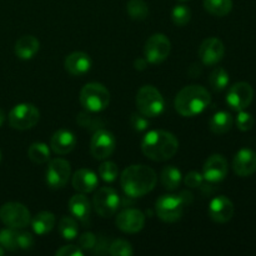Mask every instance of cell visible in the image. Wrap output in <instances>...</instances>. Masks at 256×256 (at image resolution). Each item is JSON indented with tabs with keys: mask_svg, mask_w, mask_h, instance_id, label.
I'll use <instances>...</instances> for the list:
<instances>
[{
	"mask_svg": "<svg viewBox=\"0 0 256 256\" xmlns=\"http://www.w3.org/2000/svg\"><path fill=\"white\" fill-rule=\"evenodd\" d=\"M69 210L72 216L79 219L82 224H86L89 222L92 206H90L89 199L82 192L72 196V199L69 200Z\"/></svg>",
	"mask_w": 256,
	"mask_h": 256,
	"instance_id": "obj_22",
	"label": "cell"
},
{
	"mask_svg": "<svg viewBox=\"0 0 256 256\" xmlns=\"http://www.w3.org/2000/svg\"><path fill=\"white\" fill-rule=\"evenodd\" d=\"M0 245L9 252H15L19 249L18 245V232L15 229H4L0 232Z\"/></svg>",
	"mask_w": 256,
	"mask_h": 256,
	"instance_id": "obj_32",
	"label": "cell"
},
{
	"mask_svg": "<svg viewBox=\"0 0 256 256\" xmlns=\"http://www.w3.org/2000/svg\"><path fill=\"white\" fill-rule=\"evenodd\" d=\"M120 184L128 196L142 198L155 188L156 174L146 165H132L122 172Z\"/></svg>",
	"mask_w": 256,
	"mask_h": 256,
	"instance_id": "obj_1",
	"label": "cell"
},
{
	"mask_svg": "<svg viewBox=\"0 0 256 256\" xmlns=\"http://www.w3.org/2000/svg\"><path fill=\"white\" fill-rule=\"evenodd\" d=\"M40 119V112L32 104H19L9 112L10 126L16 130H28L34 128Z\"/></svg>",
	"mask_w": 256,
	"mask_h": 256,
	"instance_id": "obj_6",
	"label": "cell"
},
{
	"mask_svg": "<svg viewBox=\"0 0 256 256\" xmlns=\"http://www.w3.org/2000/svg\"><path fill=\"white\" fill-rule=\"evenodd\" d=\"M172 42L164 34H154L146 40L144 46V56L150 64H160L170 54Z\"/></svg>",
	"mask_w": 256,
	"mask_h": 256,
	"instance_id": "obj_9",
	"label": "cell"
},
{
	"mask_svg": "<svg viewBox=\"0 0 256 256\" xmlns=\"http://www.w3.org/2000/svg\"><path fill=\"white\" fill-rule=\"evenodd\" d=\"M229 168H228V162L222 155L215 154L212 155L209 159L205 162L204 168H202V176L206 182H220L226 178Z\"/></svg>",
	"mask_w": 256,
	"mask_h": 256,
	"instance_id": "obj_14",
	"label": "cell"
},
{
	"mask_svg": "<svg viewBox=\"0 0 256 256\" xmlns=\"http://www.w3.org/2000/svg\"><path fill=\"white\" fill-rule=\"evenodd\" d=\"M136 108L140 114L146 118L159 116L165 108V102L159 90L152 85L140 88L136 94Z\"/></svg>",
	"mask_w": 256,
	"mask_h": 256,
	"instance_id": "obj_4",
	"label": "cell"
},
{
	"mask_svg": "<svg viewBox=\"0 0 256 256\" xmlns=\"http://www.w3.org/2000/svg\"><path fill=\"white\" fill-rule=\"evenodd\" d=\"M70 174H72V168L69 162L64 159L50 160L46 169V182L52 189H62L69 182Z\"/></svg>",
	"mask_w": 256,
	"mask_h": 256,
	"instance_id": "obj_11",
	"label": "cell"
},
{
	"mask_svg": "<svg viewBox=\"0 0 256 256\" xmlns=\"http://www.w3.org/2000/svg\"><path fill=\"white\" fill-rule=\"evenodd\" d=\"M28 156L35 164H44L50 159V150L44 142H34L28 150Z\"/></svg>",
	"mask_w": 256,
	"mask_h": 256,
	"instance_id": "obj_28",
	"label": "cell"
},
{
	"mask_svg": "<svg viewBox=\"0 0 256 256\" xmlns=\"http://www.w3.org/2000/svg\"><path fill=\"white\" fill-rule=\"evenodd\" d=\"M232 169L238 176L246 178L256 172V152L252 149H242L232 160Z\"/></svg>",
	"mask_w": 256,
	"mask_h": 256,
	"instance_id": "obj_18",
	"label": "cell"
},
{
	"mask_svg": "<svg viewBox=\"0 0 256 256\" xmlns=\"http://www.w3.org/2000/svg\"><path fill=\"white\" fill-rule=\"evenodd\" d=\"M92 205L100 216L110 218L120 208V196L112 188H100L94 195Z\"/></svg>",
	"mask_w": 256,
	"mask_h": 256,
	"instance_id": "obj_10",
	"label": "cell"
},
{
	"mask_svg": "<svg viewBox=\"0 0 256 256\" xmlns=\"http://www.w3.org/2000/svg\"><path fill=\"white\" fill-rule=\"evenodd\" d=\"M59 232L62 236L66 240H74L78 236V224L72 218L62 216L59 222Z\"/></svg>",
	"mask_w": 256,
	"mask_h": 256,
	"instance_id": "obj_30",
	"label": "cell"
},
{
	"mask_svg": "<svg viewBox=\"0 0 256 256\" xmlns=\"http://www.w3.org/2000/svg\"><path fill=\"white\" fill-rule=\"evenodd\" d=\"M40 42L32 35H24L15 44V54L19 59L29 60L39 52Z\"/></svg>",
	"mask_w": 256,
	"mask_h": 256,
	"instance_id": "obj_23",
	"label": "cell"
},
{
	"mask_svg": "<svg viewBox=\"0 0 256 256\" xmlns=\"http://www.w3.org/2000/svg\"><path fill=\"white\" fill-rule=\"evenodd\" d=\"M132 244L125 240H115L109 246V254L112 256H132Z\"/></svg>",
	"mask_w": 256,
	"mask_h": 256,
	"instance_id": "obj_35",
	"label": "cell"
},
{
	"mask_svg": "<svg viewBox=\"0 0 256 256\" xmlns=\"http://www.w3.org/2000/svg\"><path fill=\"white\" fill-rule=\"evenodd\" d=\"M210 85H212V89L215 92H222L229 84V74L225 69L222 68H216V69L212 70V72L210 74L209 78Z\"/></svg>",
	"mask_w": 256,
	"mask_h": 256,
	"instance_id": "obj_31",
	"label": "cell"
},
{
	"mask_svg": "<svg viewBox=\"0 0 256 256\" xmlns=\"http://www.w3.org/2000/svg\"><path fill=\"white\" fill-rule=\"evenodd\" d=\"M212 102L209 92L202 85H189L178 92L175 109L182 116L192 118L204 112Z\"/></svg>",
	"mask_w": 256,
	"mask_h": 256,
	"instance_id": "obj_3",
	"label": "cell"
},
{
	"mask_svg": "<svg viewBox=\"0 0 256 256\" xmlns=\"http://www.w3.org/2000/svg\"><path fill=\"white\" fill-rule=\"evenodd\" d=\"M0 220L12 229H24L30 222V212L20 202H6L0 208Z\"/></svg>",
	"mask_w": 256,
	"mask_h": 256,
	"instance_id": "obj_7",
	"label": "cell"
},
{
	"mask_svg": "<svg viewBox=\"0 0 256 256\" xmlns=\"http://www.w3.org/2000/svg\"><path fill=\"white\" fill-rule=\"evenodd\" d=\"M202 182H204V176H202L200 172H188L186 176H185L184 182L188 188H200L202 185Z\"/></svg>",
	"mask_w": 256,
	"mask_h": 256,
	"instance_id": "obj_38",
	"label": "cell"
},
{
	"mask_svg": "<svg viewBox=\"0 0 256 256\" xmlns=\"http://www.w3.org/2000/svg\"><path fill=\"white\" fill-rule=\"evenodd\" d=\"M2 255H4V249H2V246L0 245V256H2Z\"/></svg>",
	"mask_w": 256,
	"mask_h": 256,
	"instance_id": "obj_46",
	"label": "cell"
},
{
	"mask_svg": "<svg viewBox=\"0 0 256 256\" xmlns=\"http://www.w3.org/2000/svg\"><path fill=\"white\" fill-rule=\"evenodd\" d=\"M92 59L86 52H74L65 58L64 66L69 74L74 76H82L86 74L92 68Z\"/></svg>",
	"mask_w": 256,
	"mask_h": 256,
	"instance_id": "obj_19",
	"label": "cell"
},
{
	"mask_svg": "<svg viewBox=\"0 0 256 256\" xmlns=\"http://www.w3.org/2000/svg\"><path fill=\"white\" fill-rule=\"evenodd\" d=\"M95 245H96V236H95V234H92V232H84V234L79 238V246L82 248V249L92 250L94 249Z\"/></svg>",
	"mask_w": 256,
	"mask_h": 256,
	"instance_id": "obj_39",
	"label": "cell"
},
{
	"mask_svg": "<svg viewBox=\"0 0 256 256\" xmlns=\"http://www.w3.org/2000/svg\"><path fill=\"white\" fill-rule=\"evenodd\" d=\"M178 149V139L165 130H152L142 142V154L152 162H166L176 154Z\"/></svg>",
	"mask_w": 256,
	"mask_h": 256,
	"instance_id": "obj_2",
	"label": "cell"
},
{
	"mask_svg": "<svg viewBox=\"0 0 256 256\" xmlns=\"http://www.w3.org/2000/svg\"><path fill=\"white\" fill-rule=\"evenodd\" d=\"M78 122L84 128H92L99 125V119H94L92 115L86 114V112H82V114L78 116Z\"/></svg>",
	"mask_w": 256,
	"mask_h": 256,
	"instance_id": "obj_42",
	"label": "cell"
},
{
	"mask_svg": "<svg viewBox=\"0 0 256 256\" xmlns=\"http://www.w3.org/2000/svg\"><path fill=\"white\" fill-rule=\"evenodd\" d=\"M234 204L229 198L220 195V196L214 198L209 205V215L212 220L219 224H224L232 220L234 216Z\"/></svg>",
	"mask_w": 256,
	"mask_h": 256,
	"instance_id": "obj_17",
	"label": "cell"
},
{
	"mask_svg": "<svg viewBox=\"0 0 256 256\" xmlns=\"http://www.w3.org/2000/svg\"><path fill=\"white\" fill-rule=\"evenodd\" d=\"M0 162H2V152H0Z\"/></svg>",
	"mask_w": 256,
	"mask_h": 256,
	"instance_id": "obj_47",
	"label": "cell"
},
{
	"mask_svg": "<svg viewBox=\"0 0 256 256\" xmlns=\"http://www.w3.org/2000/svg\"><path fill=\"white\" fill-rule=\"evenodd\" d=\"M126 10L130 18L134 20H144L149 15V6L144 0H129Z\"/></svg>",
	"mask_w": 256,
	"mask_h": 256,
	"instance_id": "obj_29",
	"label": "cell"
},
{
	"mask_svg": "<svg viewBox=\"0 0 256 256\" xmlns=\"http://www.w3.org/2000/svg\"><path fill=\"white\" fill-rule=\"evenodd\" d=\"M224 44L218 38H208L200 45L199 58L202 64L208 65V66L218 64L224 58Z\"/></svg>",
	"mask_w": 256,
	"mask_h": 256,
	"instance_id": "obj_15",
	"label": "cell"
},
{
	"mask_svg": "<svg viewBox=\"0 0 256 256\" xmlns=\"http://www.w3.org/2000/svg\"><path fill=\"white\" fill-rule=\"evenodd\" d=\"M134 66H135V69L139 70V72H142V70H144L145 68L148 66L146 59H142V58H139V59H136L134 62Z\"/></svg>",
	"mask_w": 256,
	"mask_h": 256,
	"instance_id": "obj_44",
	"label": "cell"
},
{
	"mask_svg": "<svg viewBox=\"0 0 256 256\" xmlns=\"http://www.w3.org/2000/svg\"><path fill=\"white\" fill-rule=\"evenodd\" d=\"M72 186L75 190L82 194L94 192L98 188L99 180H98L96 174L90 169H79L75 172L72 176Z\"/></svg>",
	"mask_w": 256,
	"mask_h": 256,
	"instance_id": "obj_21",
	"label": "cell"
},
{
	"mask_svg": "<svg viewBox=\"0 0 256 256\" xmlns=\"http://www.w3.org/2000/svg\"><path fill=\"white\" fill-rule=\"evenodd\" d=\"M182 172L178 168L172 166H166L162 169V184L165 189L168 190H175L179 188L180 182H182Z\"/></svg>",
	"mask_w": 256,
	"mask_h": 256,
	"instance_id": "obj_26",
	"label": "cell"
},
{
	"mask_svg": "<svg viewBox=\"0 0 256 256\" xmlns=\"http://www.w3.org/2000/svg\"><path fill=\"white\" fill-rule=\"evenodd\" d=\"M232 116L230 112H218L212 115V118L210 119L209 126L214 134H225V132H229L232 126Z\"/></svg>",
	"mask_w": 256,
	"mask_h": 256,
	"instance_id": "obj_25",
	"label": "cell"
},
{
	"mask_svg": "<svg viewBox=\"0 0 256 256\" xmlns=\"http://www.w3.org/2000/svg\"><path fill=\"white\" fill-rule=\"evenodd\" d=\"M184 206L179 195H162L155 202L158 216L165 222H178L182 218Z\"/></svg>",
	"mask_w": 256,
	"mask_h": 256,
	"instance_id": "obj_8",
	"label": "cell"
},
{
	"mask_svg": "<svg viewBox=\"0 0 256 256\" xmlns=\"http://www.w3.org/2000/svg\"><path fill=\"white\" fill-rule=\"evenodd\" d=\"M130 122H132V126L134 128L136 132H144V130H146L150 125L146 116H144V115L140 114V112L139 114H138V112H134V114L132 115Z\"/></svg>",
	"mask_w": 256,
	"mask_h": 256,
	"instance_id": "obj_37",
	"label": "cell"
},
{
	"mask_svg": "<svg viewBox=\"0 0 256 256\" xmlns=\"http://www.w3.org/2000/svg\"><path fill=\"white\" fill-rule=\"evenodd\" d=\"M180 196V199L182 200V202H184V205H189L190 202H192V192H186V190H185V192H182V194L179 195Z\"/></svg>",
	"mask_w": 256,
	"mask_h": 256,
	"instance_id": "obj_43",
	"label": "cell"
},
{
	"mask_svg": "<svg viewBox=\"0 0 256 256\" xmlns=\"http://www.w3.org/2000/svg\"><path fill=\"white\" fill-rule=\"evenodd\" d=\"M50 146H52V152L55 154H69L76 146V138H75V135L70 130L60 129L55 132L54 135L52 136Z\"/></svg>",
	"mask_w": 256,
	"mask_h": 256,
	"instance_id": "obj_20",
	"label": "cell"
},
{
	"mask_svg": "<svg viewBox=\"0 0 256 256\" xmlns=\"http://www.w3.org/2000/svg\"><path fill=\"white\" fill-rule=\"evenodd\" d=\"M116 226L128 234L139 232L145 225V215L138 209H125L116 216Z\"/></svg>",
	"mask_w": 256,
	"mask_h": 256,
	"instance_id": "obj_16",
	"label": "cell"
},
{
	"mask_svg": "<svg viewBox=\"0 0 256 256\" xmlns=\"http://www.w3.org/2000/svg\"><path fill=\"white\" fill-rule=\"evenodd\" d=\"M204 8L214 16H225L232 9V0H204Z\"/></svg>",
	"mask_w": 256,
	"mask_h": 256,
	"instance_id": "obj_27",
	"label": "cell"
},
{
	"mask_svg": "<svg viewBox=\"0 0 256 256\" xmlns=\"http://www.w3.org/2000/svg\"><path fill=\"white\" fill-rule=\"evenodd\" d=\"M172 19L178 26H184L192 19V12L185 5H176L172 12Z\"/></svg>",
	"mask_w": 256,
	"mask_h": 256,
	"instance_id": "obj_33",
	"label": "cell"
},
{
	"mask_svg": "<svg viewBox=\"0 0 256 256\" xmlns=\"http://www.w3.org/2000/svg\"><path fill=\"white\" fill-rule=\"evenodd\" d=\"M32 230L38 235H45L52 232L55 226V216L50 212H40L32 222Z\"/></svg>",
	"mask_w": 256,
	"mask_h": 256,
	"instance_id": "obj_24",
	"label": "cell"
},
{
	"mask_svg": "<svg viewBox=\"0 0 256 256\" xmlns=\"http://www.w3.org/2000/svg\"><path fill=\"white\" fill-rule=\"evenodd\" d=\"M56 256H82L84 252H82V248L75 246V245H66V246H62V249L56 250L55 252Z\"/></svg>",
	"mask_w": 256,
	"mask_h": 256,
	"instance_id": "obj_41",
	"label": "cell"
},
{
	"mask_svg": "<svg viewBox=\"0 0 256 256\" xmlns=\"http://www.w3.org/2000/svg\"><path fill=\"white\" fill-rule=\"evenodd\" d=\"M18 245H19V249L22 250L32 249V245H34V238L30 232H18Z\"/></svg>",
	"mask_w": 256,
	"mask_h": 256,
	"instance_id": "obj_40",
	"label": "cell"
},
{
	"mask_svg": "<svg viewBox=\"0 0 256 256\" xmlns=\"http://www.w3.org/2000/svg\"><path fill=\"white\" fill-rule=\"evenodd\" d=\"M80 102L90 112H100L109 106L110 92L100 82H89L80 92Z\"/></svg>",
	"mask_w": 256,
	"mask_h": 256,
	"instance_id": "obj_5",
	"label": "cell"
},
{
	"mask_svg": "<svg viewBox=\"0 0 256 256\" xmlns=\"http://www.w3.org/2000/svg\"><path fill=\"white\" fill-rule=\"evenodd\" d=\"M236 125L238 129L242 130V132H249L254 126V118H252V114L242 110V112H239V115L236 118Z\"/></svg>",
	"mask_w": 256,
	"mask_h": 256,
	"instance_id": "obj_36",
	"label": "cell"
},
{
	"mask_svg": "<svg viewBox=\"0 0 256 256\" xmlns=\"http://www.w3.org/2000/svg\"><path fill=\"white\" fill-rule=\"evenodd\" d=\"M4 120H5V114L2 109H0V126L4 124Z\"/></svg>",
	"mask_w": 256,
	"mask_h": 256,
	"instance_id": "obj_45",
	"label": "cell"
},
{
	"mask_svg": "<svg viewBox=\"0 0 256 256\" xmlns=\"http://www.w3.org/2000/svg\"><path fill=\"white\" fill-rule=\"evenodd\" d=\"M182 2H185V0H182Z\"/></svg>",
	"mask_w": 256,
	"mask_h": 256,
	"instance_id": "obj_48",
	"label": "cell"
},
{
	"mask_svg": "<svg viewBox=\"0 0 256 256\" xmlns=\"http://www.w3.org/2000/svg\"><path fill=\"white\" fill-rule=\"evenodd\" d=\"M116 146V140L114 135L104 129L96 130L90 142V152L98 160L108 159L114 152Z\"/></svg>",
	"mask_w": 256,
	"mask_h": 256,
	"instance_id": "obj_12",
	"label": "cell"
},
{
	"mask_svg": "<svg viewBox=\"0 0 256 256\" xmlns=\"http://www.w3.org/2000/svg\"><path fill=\"white\" fill-rule=\"evenodd\" d=\"M254 99V89L249 82H240L232 85L228 92L226 102L236 112L245 110Z\"/></svg>",
	"mask_w": 256,
	"mask_h": 256,
	"instance_id": "obj_13",
	"label": "cell"
},
{
	"mask_svg": "<svg viewBox=\"0 0 256 256\" xmlns=\"http://www.w3.org/2000/svg\"><path fill=\"white\" fill-rule=\"evenodd\" d=\"M99 175L102 179L106 182H112L116 180L119 175V169L118 165L112 162H105L99 166Z\"/></svg>",
	"mask_w": 256,
	"mask_h": 256,
	"instance_id": "obj_34",
	"label": "cell"
}]
</instances>
